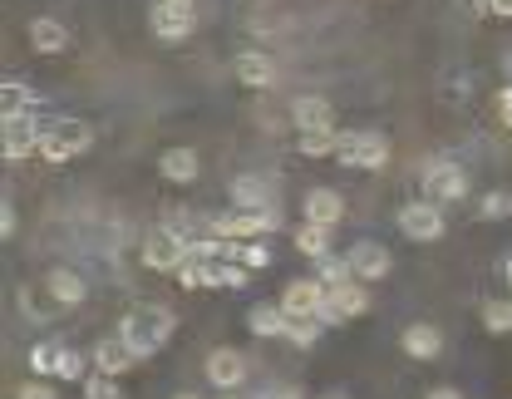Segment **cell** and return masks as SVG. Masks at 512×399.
<instances>
[{
	"label": "cell",
	"instance_id": "obj_1",
	"mask_svg": "<svg viewBox=\"0 0 512 399\" xmlns=\"http://www.w3.org/2000/svg\"><path fill=\"white\" fill-rule=\"evenodd\" d=\"M173 331H178V316H173L168 306H133L124 316V326H119V335L133 345L138 360L153 355V350H163V345L173 340Z\"/></svg>",
	"mask_w": 512,
	"mask_h": 399
},
{
	"label": "cell",
	"instance_id": "obj_2",
	"mask_svg": "<svg viewBox=\"0 0 512 399\" xmlns=\"http://www.w3.org/2000/svg\"><path fill=\"white\" fill-rule=\"evenodd\" d=\"M94 143V129L84 124V119H55L45 138H40V158L45 163H69V158H79L84 148Z\"/></svg>",
	"mask_w": 512,
	"mask_h": 399
},
{
	"label": "cell",
	"instance_id": "obj_3",
	"mask_svg": "<svg viewBox=\"0 0 512 399\" xmlns=\"http://www.w3.org/2000/svg\"><path fill=\"white\" fill-rule=\"evenodd\" d=\"M335 158L345 163V168H365V173H380L384 163H389V138L384 133H340V143H335Z\"/></svg>",
	"mask_w": 512,
	"mask_h": 399
},
{
	"label": "cell",
	"instance_id": "obj_4",
	"mask_svg": "<svg viewBox=\"0 0 512 399\" xmlns=\"http://www.w3.org/2000/svg\"><path fill=\"white\" fill-rule=\"evenodd\" d=\"M276 227H281V212H276V207H232V212H222V217L212 222V232H217V237H232V242L276 232Z\"/></svg>",
	"mask_w": 512,
	"mask_h": 399
},
{
	"label": "cell",
	"instance_id": "obj_5",
	"mask_svg": "<svg viewBox=\"0 0 512 399\" xmlns=\"http://www.w3.org/2000/svg\"><path fill=\"white\" fill-rule=\"evenodd\" d=\"M148 25H153V35H158L163 45H178V40H188L192 35L197 10H192V0H158L153 15H148Z\"/></svg>",
	"mask_w": 512,
	"mask_h": 399
},
{
	"label": "cell",
	"instance_id": "obj_6",
	"mask_svg": "<svg viewBox=\"0 0 512 399\" xmlns=\"http://www.w3.org/2000/svg\"><path fill=\"white\" fill-rule=\"evenodd\" d=\"M399 232L409 237V242H439L444 237V212H439V202L429 198H414L399 207Z\"/></svg>",
	"mask_w": 512,
	"mask_h": 399
},
{
	"label": "cell",
	"instance_id": "obj_7",
	"mask_svg": "<svg viewBox=\"0 0 512 399\" xmlns=\"http://www.w3.org/2000/svg\"><path fill=\"white\" fill-rule=\"evenodd\" d=\"M365 311H370L365 281H340V286H330L320 321H325V326H345V321H355V316H365Z\"/></svg>",
	"mask_w": 512,
	"mask_h": 399
},
{
	"label": "cell",
	"instance_id": "obj_8",
	"mask_svg": "<svg viewBox=\"0 0 512 399\" xmlns=\"http://www.w3.org/2000/svg\"><path fill=\"white\" fill-rule=\"evenodd\" d=\"M188 257H192L188 237H183V232H173V227H163V232L143 237V266H153V271H178Z\"/></svg>",
	"mask_w": 512,
	"mask_h": 399
},
{
	"label": "cell",
	"instance_id": "obj_9",
	"mask_svg": "<svg viewBox=\"0 0 512 399\" xmlns=\"http://www.w3.org/2000/svg\"><path fill=\"white\" fill-rule=\"evenodd\" d=\"M419 188H424V198L429 202H458L468 198V173L458 168V163H429L424 168V178H419Z\"/></svg>",
	"mask_w": 512,
	"mask_h": 399
},
{
	"label": "cell",
	"instance_id": "obj_10",
	"mask_svg": "<svg viewBox=\"0 0 512 399\" xmlns=\"http://www.w3.org/2000/svg\"><path fill=\"white\" fill-rule=\"evenodd\" d=\"M50 124H40L35 114H5V158L20 163L30 153H40V138H45Z\"/></svg>",
	"mask_w": 512,
	"mask_h": 399
},
{
	"label": "cell",
	"instance_id": "obj_11",
	"mask_svg": "<svg viewBox=\"0 0 512 399\" xmlns=\"http://www.w3.org/2000/svg\"><path fill=\"white\" fill-rule=\"evenodd\" d=\"M242 380H247V355L242 350L222 345V350L207 355V385L212 390H242Z\"/></svg>",
	"mask_w": 512,
	"mask_h": 399
},
{
	"label": "cell",
	"instance_id": "obj_12",
	"mask_svg": "<svg viewBox=\"0 0 512 399\" xmlns=\"http://www.w3.org/2000/svg\"><path fill=\"white\" fill-rule=\"evenodd\" d=\"M325 296H330L325 281L301 276V281H291V286L281 291V306H286V316H320V311H325Z\"/></svg>",
	"mask_w": 512,
	"mask_h": 399
},
{
	"label": "cell",
	"instance_id": "obj_13",
	"mask_svg": "<svg viewBox=\"0 0 512 399\" xmlns=\"http://www.w3.org/2000/svg\"><path fill=\"white\" fill-rule=\"evenodd\" d=\"M89 360H94V370H99V375H114V380H119V375L133 370V360H138V355H133V345H128L124 335H109V340H99V345H94V355H89Z\"/></svg>",
	"mask_w": 512,
	"mask_h": 399
},
{
	"label": "cell",
	"instance_id": "obj_14",
	"mask_svg": "<svg viewBox=\"0 0 512 399\" xmlns=\"http://www.w3.org/2000/svg\"><path fill=\"white\" fill-rule=\"evenodd\" d=\"M345 257H350L355 281H384L389 276V247H380V242H355Z\"/></svg>",
	"mask_w": 512,
	"mask_h": 399
},
{
	"label": "cell",
	"instance_id": "obj_15",
	"mask_svg": "<svg viewBox=\"0 0 512 399\" xmlns=\"http://www.w3.org/2000/svg\"><path fill=\"white\" fill-rule=\"evenodd\" d=\"M232 74H237L247 89H271V84H276V60H271L266 50H242Z\"/></svg>",
	"mask_w": 512,
	"mask_h": 399
},
{
	"label": "cell",
	"instance_id": "obj_16",
	"mask_svg": "<svg viewBox=\"0 0 512 399\" xmlns=\"http://www.w3.org/2000/svg\"><path fill=\"white\" fill-rule=\"evenodd\" d=\"M45 291H50L60 306H84V296H89V281H84L79 271H69V266H55V271L45 276Z\"/></svg>",
	"mask_w": 512,
	"mask_h": 399
},
{
	"label": "cell",
	"instance_id": "obj_17",
	"mask_svg": "<svg viewBox=\"0 0 512 399\" xmlns=\"http://www.w3.org/2000/svg\"><path fill=\"white\" fill-rule=\"evenodd\" d=\"M439 350H444V335H439V326L414 321V326L404 331V355H409V360H439Z\"/></svg>",
	"mask_w": 512,
	"mask_h": 399
},
{
	"label": "cell",
	"instance_id": "obj_18",
	"mask_svg": "<svg viewBox=\"0 0 512 399\" xmlns=\"http://www.w3.org/2000/svg\"><path fill=\"white\" fill-rule=\"evenodd\" d=\"M158 173H163L168 183H192V178L202 173V158H197L192 148H163V158H158Z\"/></svg>",
	"mask_w": 512,
	"mask_h": 399
},
{
	"label": "cell",
	"instance_id": "obj_19",
	"mask_svg": "<svg viewBox=\"0 0 512 399\" xmlns=\"http://www.w3.org/2000/svg\"><path fill=\"white\" fill-rule=\"evenodd\" d=\"M345 217V198L335 188H316L306 193V222H320V227H335Z\"/></svg>",
	"mask_w": 512,
	"mask_h": 399
},
{
	"label": "cell",
	"instance_id": "obj_20",
	"mask_svg": "<svg viewBox=\"0 0 512 399\" xmlns=\"http://www.w3.org/2000/svg\"><path fill=\"white\" fill-rule=\"evenodd\" d=\"M291 124L306 133V129H330V104L320 94H301L291 99Z\"/></svg>",
	"mask_w": 512,
	"mask_h": 399
},
{
	"label": "cell",
	"instance_id": "obj_21",
	"mask_svg": "<svg viewBox=\"0 0 512 399\" xmlns=\"http://www.w3.org/2000/svg\"><path fill=\"white\" fill-rule=\"evenodd\" d=\"M286 306H271V301H261V306H252V316H247V326H252V335H261V340H276V335H286Z\"/></svg>",
	"mask_w": 512,
	"mask_h": 399
},
{
	"label": "cell",
	"instance_id": "obj_22",
	"mask_svg": "<svg viewBox=\"0 0 512 399\" xmlns=\"http://www.w3.org/2000/svg\"><path fill=\"white\" fill-rule=\"evenodd\" d=\"M30 45L40 50V55H60L64 45H69V30H64L60 20H30Z\"/></svg>",
	"mask_w": 512,
	"mask_h": 399
},
{
	"label": "cell",
	"instance_id": "obj_23",
	"mask_svg": "<svg viewBox=\"0 0 512 399\" xmlns=\"http://www.w3.org/2000/svg\"><path fill=\"white\" fill-rule=\"evenodd\" d=\"M0 109L5 114H35L40 109V94L30 84H20V79H5L0 84Z\"/></svg>",
	"mask_w": 512,
	"mask_h": 399
},
{
	"label": "cell",
	"instance_id": "obj_24",
	"mask_svg": "<svg viewBox=\"0 0 512 399\" xmlns=\"http://www.w3.org/2000/svg\"><path fill=\"white\" fill-rule=\"evenodd\" d=\"M296 252L301 257H330V227H320V222H301L296 227Z\"/></svg>",
	"mask_w": 512,
	"mask_h": 399
},
{
	"label": "cell",
	"instance_id": "obj_25",
	"mask_svg": "<svg viewBox=\"0 0 512 399\" xmlns=\"http://www.w3.org/2000/svg\"><path fill=\"white\" fill-rule=\"evenodd\" d=\"M232 198H237V207H271V183L266 178H237Z\"/></svg>",
	"mask_w": 512,
	"mask_h": 399
},
{
	"label": "cell",
	"instance_id": "obj_26",
	"mask_svg": "<svg viewBox=\"0 0 512 399\" xmlns=\"http://www.w3.org/2000/svg\"><path fill=\"white\" fill-rule=\"evenodd\" d=\"M178 286H183V291H197V286H217V266L202 262V257H188V262L178 266Z\"/></svg>",
	"mask_w": 512,
	"mask_h": 399
},
{
	"label": "cell",
	"instance_id": "obj_27",
	"mask_svg": "<svg viewBox=\"0 0 512 399\" xmlns=\"http://www.w3.org/2000/svg\"><path fill=\"white\" fill-rule=\"evenodd\" d=\"M335 143H340V133L335 129H306L301 133V153H306V158H330Z\"/></svg>",
	"mask_w": 512,
	"mask_h": 399
},
{
	"label": "cell",
	"instance_id": "obj_28",
	"mask_svg": "<svg viewBox=\"0 0 512 399\" xmlns=\"http://www.w3.org/2000/svg\"><path fill=\"white\" fill-rule=\"evenodd\" d=\"M316 281H325V286L355 281V271H350V257H316Z\"/></svg>",
	"mask_w": 512,
	"mask_h": 399
},
{
	"label": "cell",
	"instance_id": "obj_29",
	"mask_svg": "<svg viewBox=\"0 0 512 399\" xmlns=\"http://www.w3.org/2000/svg\"><path fill=\"white\" fill-rule=\"evenodd\" d=\"M286 340H291V345H301V350H306V345H316L320 340V316H291V321H286Z\"/></svg>",
	"mask_w": 512,
	"mask_h": 399
},
{
	"label": "cell",
	"instance_id": "obj_30",
	"mask_svg": "<svg viewBox=\"0 0 512 399\" xmlns=\"http://www.w3.org/2000/svg\"><path fill=\"white\" fill-rule=\"evenodd\" d=\"M483 326L493 335H512V301H488L483 306Z\"/></svg>",
	"mask_w": 512,
	"mask_h": 399
},
{
	"label": "cell",
	"instance_id": "obj_31",
	"mask_svg": "<svg viewBox=\"0 0 512 399\" xmlns=\"http://www.w3.org/2000/svg\"><path fill=\"white\" fill-rule=\"evenodd\" d=\"M84 399H124V390H119L114 375H99V370H94V375L84 380Z\"/></svg>",
	"mask_w": 512,
	"mask_h": 399
},
{
	"label": "cell",
	"instance_id": "obj_32",
	"mask_svg": "<svg viewBox=\"0 0 512 399\" xmlns=\"http://www.w3.org/2000/svg\"><path fill=\"white\" fill-rule=\"evenodd\" d=\"M478 217H483V222H503V217H512V198L508 193H483Z\"/></svg>",
	"mask_w": 512,
	"mask_h": 399
},
{
	"label": "cell",
	"instance_id": "obj_33",
	"mask_svg": "<svg viewBox=\"0 0 512 399\" xmlns=\"http://www.w3.org/2000/svg\"><path fill=\"white\" fill-rule=\"evenodd\" d=\"M30 370L50 380V375L60 370V345H35V350H30Z\"/></svg>",
	"mask_w": 512,
	"mask_h": 399
},
{
	"label": "cell",
	"instance_id": "obj_34",
	"mask_svg": "<svg viewBox=\"0 0 512 399\" xmlns=\"http://www.w3.org/2000/svg\"><path fill=\"white\" fill-rule=\"evenodd\" d=\"M84 360H89V355L60 345V370H55V380H89V375H84Z\"/></svg>",
	"mask_w": 512,
	"mask_h": 399
},
{
	"label": "cell",
	"instance_id": "obj_35",
	"mask_svg": "<svg viewBox=\"0 0 512 399\" xmlns=\"http://www.w3.org/2000/svg\"><path fill=\"white\" fill-rule=\"evenodd\" d=\"M242 262L247 266H271V247H266V242H247V247H242Z\"/></svg>",
	"mask_w": 512,
	"mask_h": 399
},
{
	"label": "cell",
	"instance_id": "obj_36",
	"mask_svg": "<svg viewBox=\"0 0 512 399\" xmlns=\"http://www.w3.org/2000/svg\"><path fill=\"white\" fill-rule=\"evenodd\" d=\"M15 399H60V395H55L50 385H40V380H30V385H20V390H15Z\"/></svg>",
	"mask_w": 512,
	"mask_h": 399
},
{
	"label": "cell",
	"instance_id": "obj_37",
	"mask_svg": "<svg viewBox=\"0 0 512 399\" xmlns=\"http://www.w3.org/2000/svg\"><path fill=\"white\" fill-rule=\"evenodd\" d=\"M498 114H503V124H512V84L498 94Z\"/></svg>",
	"mask_w": 512,
	"mask_h": 399
},
{
	"label": "cell",
	"instance_id": "obj_38",
	"mask_svg": "<svg viewBox=\"0 0 512 399\" xmlns=\"http://www.w3.org/2000/svg\"><path fill=\"white\" fill-rule=\"evenodd\" d=\"M0 237H15V212L0 207Z\"/></svg>",
	"mask_w": 512,
	"mask_h": 399
},
{
	"label": "cell",
	"instance_id": "obj_39",
	"mask_svg": "<svg viewBox=\"0 0 512 399\" xmlns=\"http://www.w3.org/2000/svg\"><path fill=\"white\" fill-rule=\"evenodd\" d=\"M488 15H503V20H512V0H488Z\"/></svg>",
	"mask_w": 512,
	"mask_h": 399
},
{
	"label": "cell",
	"instance_id": "obj_40",
	"mask_svg": "<svg viewBox=\"0 0 512 399\" xmlns=\"http://www.w3.org/2000/svg\"><path fill=\"white\" fill-rule=\"evenodd\" d=\"M261 399H301V390H266Z\"/></svg>",
	"mask_w": 512,
	"mask_h": 399
},
{
	"label": "cell",
	"instance_id": "obj_41",
	"mask_svg": "<svg viewBox=\"0 0 512 399\" xmlns=\"http://www.w3.org/2000/svg\"><path fill=\"white\" fill-rule=\"evenodd\" d=\"M424 399H463V395H458V390H429Z\"/></svg>",
	"mask_w": 512,
	"mask_h": 399
},
{
	"label": "cell",
	"instance_id": "obj_42",
	"mask_svg": "<svg viewBox=\"0 0 512 399\" xmlns=\"http://www.w3.org/2000/svg\"><path fill=\"white\" fill-rule=\"evenodd\" d=\"M503 276H508V286H512V257H508V262H503Z\"/></svg>",
	"mask_w": 512,
	"mask_h": 399
},
{
	"label": "cell",
	"instance_id": "obj_43",
	"mask_svg": "<svg viewBox=\"0 0 512 399\" xmlns=\"http://www.w3.org/2000/svg\"><path fill=\"white\" fill-rule=\"evenodd\" d=\"M217 399H242V395H237V390H222V395H217Z\"/></svg>",
	"mask_w": 512,
	"mask_h": 399
},
{
	"label": "cell",
	"instance_id": "obj_44",
	"mask_svg": "<svg viewBox=\"0 0 512 399\" xmlns=\"http://www.w3.org/2000/svg\"><path fill=\"white\" fill-rule=\"evenodd\" d=\"M503 69H508V74H512V50H508V55H503Z\"/></svg>",
	"mask_w": 512,
	"mask_h": 399
},
{
	"label": "cell",
	"instance_id": "obj_45",
	"mask_svg": "<svg viewBox=\"0 0 512 399\" xmlns=\"http://www.w3.org/2000/svg\"><path fill=\"white\" fill-rule=\"evenodd\" d=\"M320 399H345V395H320Z\"/></svg>",
	"mask_w": 512,
	"mask_h": 399
},
{
	"label": "cell",
	"instance_id": "obj_46",
	"mask_svg": "<svg viewBox=\"0 0 512 399\" xmlns=\"http://www.w3.org/2000/svg\"><path fill=\"white\" fill-rule=\"evenodd\" d=\"M173 399H197V395H173Z\"/></svg>",
	"mask_w": 512,
	"mask_h": 399
}]
</instances>
